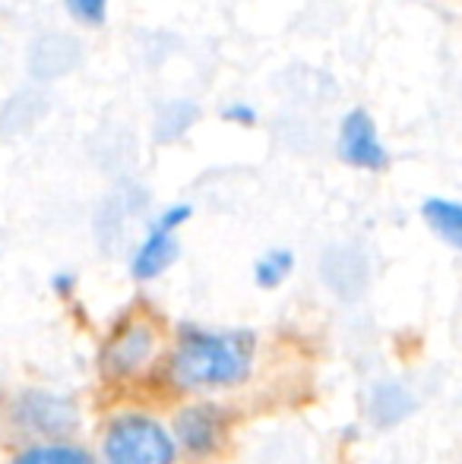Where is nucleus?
<instances>
[{"label":"nucleus","mask_w":462,"mask_h":464,"mask_svg":"<svg viewBox=\"0 0 462 464\" xmlns=\"http://www.w3.org/2000/svg\"><path fill=\"white\" fill-rule=\"evenodd\" d=\"M323 278L342 297H355L358 291H364V281H368L364 253L355 250V246H333L323 256Z\"/></svg>","instance_id":"nucleus-5"},{"label":"nucleus","mask_w":462,"mask_h":464,"mask_svg":"<svg viewBox=\"0 0 462 464\" xmlns=\"http://www.w3.org/2000/svg\"><path fill=\"white\" fill-rule=\"evenodd\" d=\"M44 108H48V102H44L38 92H19L4 108V114H0V127H4L6 133H19L23 127L35 123Z\"/></svg>","instance_id":"nucleus-13"},{"label":"nucleus","mask_w":462,"mask_h":464,"mask_svg":"<svg viewBox=\"0 0 462 464\" xmlns=\"http://www.w3.org/2000/svg\"><path fill=\"white\" fill-rule=\"evenodd\" d=\"M412 411V395L402 385H377L370 395V417L380 427H393Z\"/></svg>","instance_id":"nucleus-10"},{"label":"nucleus","mask_w":462,"mask_h":464,"mask_svg":"<svg viewBox=\"0 0 462 464\" xmlns=\"http://www.w3.org/2000/svg\"><path fill=\"white\" fill-rule=\"evenodd\" d=\"M421 215H425L428 227H431L437 237H444L450 246H459L462 244V208L457 206L453 199H428L421 206Z\"/></svg>","instance_id":"nucleus-9"},{"label":"nucleus","mask_w":462,"mask_h":464,"mask_svg":"<svg viewBox=\"0 0 462 464\" xmlns=\"http://www.w3.org/2000/svg\"><path fill=\"white\" fill-rule=\"evenodd\" d=\"M291 266H295V256H291L289 250H272L257 263L253 278H257L260 287H279L285 278L291 276Z\"/></svg>","instance_id":"nucleus-14"},{"label":"nucleus","mask_w":462,"mask_h":464,"mask_svg":"<svg viewBox=\"0 0 462 464\" xmlns=\"http://www.w3.org/2000/svg\"><path fill=\"white\" fill-rule=\"evenodd\" d=\"M149 354H152V329L136 323L114 335V342L105 348V370L123 376V372H133Z\"/></svg>","instance_id":"nucleus-7"},{"label":"nucleus","mask_w":462,"mask_h":464,"mask_svg":"<svg viewBox=\"0 0 462 464\" xmlns=\"http://www.w3.org/2000/svg\"><path fill=\"white\" fill-rule=\"evenodd\" d=\"M16 464H93V461H89V455H83L80 449L44 446V449H32V452H25Z\"/></svg>","instance_id":"nucleus-15"},{"label":"nucleus","mask_w":462,"mask_h":464,"mask_svg":"<svg viewBox=\"0 0 462 464\" xmlns=\"http://www.w3.org/2000/svg\"><path fill=\"white\" fill-rule=\"evenodd\" d=\"M174 259H178V240H174V231H168V227H162V225H152L146 234V240L140 244V250H136L133 263H130V272L143 281L159 278Z\"/></svg>","instance_id":"nucleus-6"},{"label":"nucleus","mask_w":462,"mask_h":464,"mask_svg":"<svg viewBox=\"0 0 462 464\" xmlns=\"http://www.w3.org/2000/svg\"><path fill=\"white\" fill-rule=\"evenodd\" d=\"M251 363V332H191L174 351L172 372L187 389H210V385H234L247 379Z\"/></svg>","instance_id":"nucleus-1"},{"label":"nucleus","mask_w":462,"mask_h":464,"mask_svg":"<svg viewBox=\"0 0 462 464\" xmlns=\"http://www.w3.org/2000/svg\"><path fill=\"white\" fill-rule=\"evenodd\" d=\"M200 117V108L193 102H168L165 108L159 111V121H155V140L159 142H174L193 127V121Z\"/></svg>","instance_id":"nucleus-11"},{"label":"nucleus","mask_w":462,"mask_h":464,"mask_svg":"<svg viewBox=\"0 0 462 464\" xmlns=\"http://www.w3.org/2000/svg\"><path fill=\"white\" fill-rule=\"evenodd\" d=\"M70 10V16L80 19L86 25H99L105 23V13H108V0H64Z\"/></svg>","instance_id":"nucleus-16"},{"label":"nucleus","mask_w":462,"mask_h":464,"mask_svg":"<svg viewBox=\"0 0 462 464\" xmlns=\"http://www.w3.org/2000/svg\"><path fill=\"white\" fill-rule=\"evenodd\" d=\"M191 215H193V208H191V206H184V202H181V206L165 208V212H162V218L155 221V225L168 227V231H178V227L184 225V221L191 218Z\"/></svg>","instance_id":"nucleus-17"},{"label":"nucleus","mask_w":462,"mask_h":464,"mask_svg":"<svg viewBox=\"0 0 462 464\" xmlns=\"http://www.w3.org/2000/svg\"><path fill=\"white\" fill-rule=\"evenodd\" d=\"M339 159L361 171H383L389 165L387 149L380 146V136L364 108H355L346 114L339 127Z\"/></svg>","instance_id":"nucleus-3"},{"label":"nucleus","mask_w":462,"mask_h":464,"mask_svg":"<svg viewBox=\"0 0 462 464\" xmlns=\"http://www.w3.org/2000/svg\"><path fill=\"white\" fill-rule=\"evenodd\" d=\"M108 464H172L174 442L149 417H121L105 436Z\"/></svg>","instance_id":"nucleus-2"},{"label":"nucleus","mask_w":462,"mask_h":464,"mask_svg":"<svg viewBox=\"0 0 462 464\" xmlns=\"http://www.w3.org/2000/svg\"><path fill=\"white\" fill-rule=\"evenodd\" d=\"M222 117H225V121H231V123H244V127H251V123L257 121V111H253L251 104H244V102H234V104H229V108L222 111Z\"/></svg>","instance_id":"nucleus-18"},{"label":"nucleus","mask_w":462,"mask_h":464,"mask_svg":"<svg viewBox=\"0 0 462 464\" xmlns=\"http://www.w3.org/2000/svg\"><path fill=\"white\" fill-rule=\"evenodd\" d=\"M23 414H25V420L38 430H42L44 417H48V433H61V430L74 427V408L57 401V398H51V395H32L29 411H23Z\"/></svg>","instance_id":"nucleus-12"},{"label":"nucleus","mask_w":462,"mask_h":464,"mask_svg":"<svg viewBox=\"0 0 462 464\" xmlns=\"http://www.w3.org/2000/svg\"><path fill=\"white\" fill-rule=\"evenodd\" d=\"M83 61V48L74 35L64 32H48V35L35 38V44L29 48V73L35 80H54L64 76Z\"/></svg>","instance_id":"nucleus-4"},{"label":"nucleus","mask_w":462,"mask_h":464,"mask_svg":"<svg viewBox=\"0 0 462 464\" xmlns=\"http://www.w3.org/2000/svg\"><path fill=\"white\" fill-rule=\"evenodd\" d=\"M222 427L216 408H191L178 417V433L191 452H212L222 440Z\"/></svg>","instance_id":"nucleus-8"}]
</instances>
